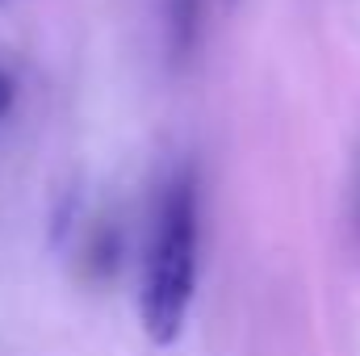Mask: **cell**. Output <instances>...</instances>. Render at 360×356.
<instances>
[{
	"mask_svg": "<svg viewBox=\"0 0 360 356\" xmlns=\"http://www.w3.org/2000/svg\"><path fill=\"white\" fill-rule=\"evenodd\" d=\"M197 17H201V0H168V38H172V51L176 55H188L193 51Z\"/></svg>",
	"mask_w": 360,
	"mask_h": 356,
	"instance_id": "2",
	"label": "cell"
},
{
	"mask_svg": "<svg viewBox=\"0 0 360 356\" xmlns=\"http://www.w3.org/2000/svg\"><path fill=\"white\" fill-rule=\"evenodd\" d=\"M356 205H360V193H356Z\"/></svg>",
	"mask_w": 360,
	"mask_h": 356,
	"instance_id": "4",
	"label": "cell"
},
{
	"mask_svg": "<svg viewBox=\"0 0 360 356\" xmlns=\"http://www.w3.org/2000/svg\"><path fill=\"white\" fill-rule=\"evenodd\" d=\"M13 109V80H8V72L0 68V117Z\"/></svg>",
	"mask_w": 360,
	"mask_h": 356,
	"instance_id": "3",
	"label": "cell"
},
{
	"mask_svg": "<svg viewBox=\"0 0 360 356\" xmlns=\"http://www.w3.org/2000/svg\"><path fill=\"white\" fill-rule=\"evenodd\" d=\"M197 289V184L184 172L168 184L139 289V323L151 344H176Z\"/></svg>",
	"mask_w": 360,
	"mask_h": 356,
	"instance_id": "1",
	"label": "cell"
}]
</instances>
